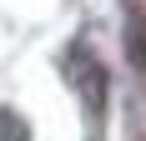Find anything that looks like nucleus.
I'll return each instance as SVG.
<instances>
[{
    "label": "nucleus",
    "instance_id": "2",
    "mask_svg": "<svg viewBox=\"0 0 146 141\" xmlns=\"http://www.w3.org/2000/svg\"><path fill=\"white\" fill-rule=\"evenodd\" d=\"M0 141H30V121L15 106H0Z\"/></svg>",
    "mask_w": 146,
    "mask_h": 141
},
{
    "label": "nucleus",
    "instance_id": "1",
    "mask_svg": "<svg viewBox=\"0 0 146 141\" xmlns=\"http://www.w3.org/2000/svg\"><path fill=\"white\" fill-rule=\"evenodd\" d=\"M60 76L76 91L81 111H86V141H96V131L106 126V96H111V76H106L101 56L91 51L86 41H71L66 56H60Z\"/></svg>",
    "mask_w": 146,
    "mask_h": 141
}]
</instances>
